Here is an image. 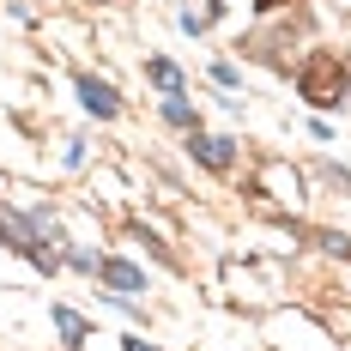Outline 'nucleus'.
I'll return each mask as SVG.
<instances>
[{"label": "nucleus", "mask_w": 351, "mask_h": 351, "mask_svg": "<svg viewBox=\"0 0 351 351\" xmlns=\"http://www.w3.org/2000/svg\"><path fill=\"white\" fill-rule=\"evenodd\" d=\"M121 346H128V351H158V346H145V339H121Z\"/></svg>", "instance_id": "9"}, {"label": "nucleus", "mask_w": 351, "mask_h": 351, "mask_svg": "<svg viewBox=\"0 0 351 351\" xmlns=\"http://www.w3.org/2000/svg\"><path fill=\"white\" fill-rule=\"evenodd\" d=\"M55 327H61V339H67L73 351H79V346H85V339H91V327H85V321L73 315L67 303H55Z\"/></svg>", "instance_id": "5"}, {"label": "nucleus", "mask_w": 351, "mask_h": 351, "mask_svg": "<svg viewBox=\"0 0 351 351\" xmlns=\"http://www.w3.org/2000/svg\"><path fill=\"white\" fill-rule=\"evenodd\" d=\"M194 145V158L206 164V170H230V140H218V134H188Z\"/></svg>", "instance_id": "3"}, {"label": "nucleus", "mask_w": 351, "mask_h": 351, "mask_svg": "<svg viewBox=\"0 0 351 351\" xmlns=\"http://www.w3.org/2000/svg\"><path fill=\"white\" fill-rule=\"evenodd\" d=\"M297 91H303V97H309L315 109L346 104L351 91H346V67H339V55H333V49H315V55L297 67Z\"/></svg>", "instance_id": "1"}, {"label": "nucleus", "mask_w": 351, "mask_h": 351, "mask_svg": "<svg viewBox=\"0 0 351 351\" xmlns=\"http://www.w3.org/2000/svg\"><path fill=\"white\" fill-rule=\"evenodd\" d=\"M79 104L91 109V115H104V121L115 115V109H121V104H115V91H109L104 79H79Z\"/></svg>", "instance_id": "4"}, {"label": "nucleus", "mask_w": 351, "mask_h": 351, "mask_svg": "<svg viewBox=\"0 0 351 351\" xmlns=\"http://www.w3.org/2000/svg\"><path fill=\"white\" fill-rule=\"evenodd\" d=\"M254 6H279V0H254Z\"/></svg>", "instance_id": "10"}, {"label": "nucleus", "mask_w": 351, "mask_h": 351, "mask_svg": "<svg viewBox=\"0 0 351 351\" xmlns=\"http://www.w3.org/2000/svg\"><path fill=\"white\" fill-rule=\"evenodd\" d=\"M164 121H170V128H194V109H188V97H182V91L164 104Z\"/></svg>", "instance_id": "7"}, {"label": "nucleus", "mask_w": 351, "mask_h": 351, "mask_svg": "<svg viewBox=\"0 0 351 351\" xmlns=\"http://www.w3.org/2000/svg\"><path fill=\"white\" fill-rule=\"evenodd\" d=\"M145 73H152V85H158V91H170V97H176V91H182V73H176L170 61H152V67H145Z\"/></svg>", "instance_id": "6"}, {"label": "nucleus", "mask_w": 351, "mask_h": 351, "mask_svg": "<svg viewBox=\"0 0 351 351\" xmlns=\"http://www.w3.org/2000/svg\"><path fill=\"white\" fill-rule=\"evenodd\" d=\"M67 261H73V267H79V273H97V254H91V248H73Z\"/></svg>", "instance_id": "8"}, {"label": "nucleus", "mask_w": 351, "mask_h": 351, "mask_svg": "<svg viewBox=\"0 0 351 351\" xmlns=\"http://www.w3.org/2000/svg\"><path fill=\"white\" fill-rule=\"evenodd\" d=\"M97 273H104V285L115 291V297H134V291H145V273L134 267V261H97Z\"/></svg>", "instance_id": "2"}]
</instances>
